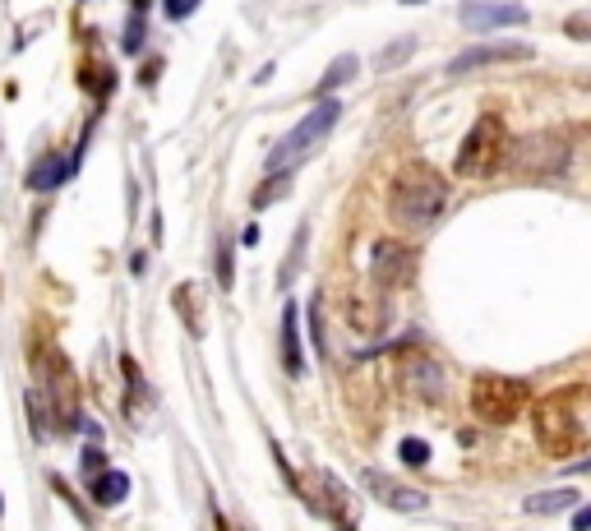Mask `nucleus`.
<instances>
[{
  "mask_svg": "<svg viewBox=\"0 0 591 531\" xmlns=\"http://www.w3.org/2000/svg\"><path fill=\"white\" fill-rule=\"evenodd\" d=\"M411 51H416V37H398V42H393V47L379 56V70H393V65H402V56H411Z\"/></svg>",
  "mask_w": 591,
  "mask_h": 531,
  "instance_id": "24",
  "label": "nucleus"
},
{
  "mask_svg": "<svg viewBox=\"0 0 591 531\" xmlns=\"http://www.w3.org/2000/svg\"><path fill=\"white\" fill-rule=\"evenodd\" d=\"M508 157V130L499 116H481V121L467 130V139H462L458 148V176H467V181H481V176H495L499 167H504Z\"/></svg>",
  "mask_w": 591,
  "mask_h": 531,
  "instance_id": "6",
  "label": "nucleus"
},
{
  "mask_svg": "<svg viewBox=\"0 0 591 531\" xmlns=\"http://www.w3.org/2000/svg\"><path fill=\"white\" fill-rule=\"evenodd\" d=\"M573 531H591V508H578V513H573Z\"/></svg>",
  "mask_w": 591,
  "mask_h": 531,
  "instance_id": "28",
  "label": "nucleus"
},
{
  "mask_svg": "<svg viewBox=\"0 0 591 531\" xmlns=\"http://www.w3.org/2000/svg\"><path fill=\"white\" fill-rule=\"evenodd\" d=\"M84 471H88V476L107 471V458H102V448H84Z\"/></svg>",
  "mask_w": 591,
  "mask_h": 531,
  "instance_id": "27",
  "label": "nucleus"
},
{
  "mask_svg": "<svg viewBox=\"0 0 591 531\" xmlns=\"http://www.w3.org/2000/svg\"><path fill=\"white\" fill-rule=\"evenodd\" d=\"M88 495H93V504H102V508L125 504V495H130V476H125V471H97V476H88Z\"/></svg>",
  "mask_w": 591,
  "mask_h": 531,
  "instance_id": "16",
  "label": "nucleus"
},
{
  "mask_svg": "<svg viewBox=\"0 0 591 531\" xmlns=\"http://www.w3.org/2000/svg\"><path fill=\"white\" fill-rule=\"evenodd\" d=\"M301 310H296V301H287V310H282V365H287V375L301 379L305 375V351H301Z\"/></svg>",
  "mask_w": 591,
  "mask_h": 531,
  "instance_id": "15",
  "label": "nucleus"
},
{
  "mask_svg": "<svg viewBox=\"0 0 591 531\" xmlns=\"http://www.w3.org/2000/svg\"><path fill=\"white\" fill-rule=\"evenodd\" d=\"M338 116H342V102H338V97H319V107H314L310 116H305V121L287 134V139H278V144L268 148V157H264L268 176H282L287 167H301L305 157H310L314 148H319L328 134H333Z\"/></svg>",
  "mask_w": 591,
  "mask_h": 531,
  "instance_id": "3",
  "label": "nucleus"
},
{
  "mask_svg": "<svg viewBox=\"0 0 591 531\" xmlns=\"http://www.w3.org/2000/svg\"><path fill=\"white\" fill-rule=\"evenodd\" d=\"M564 471H591V458H587V462H578V467H564Z\"/></svg>",
  "mask_w": 591,
  "mask_h": 531,
  "instance_id": "29",
  "label": "nucleus"
},
{
  "mask_svg": "<svg viewBox=\"0 0 591 531\" xmlns=\"http://www.w3.org/2000/svg\"><path fill=\"white\" fill-rule=\"evenodd\" d=\"M448 208V185L435 167L425 162H407V167L393 176L388 185V213L402 222V227H430Z\"/></svg>",
  "mask_w": 591,
  "mask_h": 531,
  "instance_id": "2",
  "label": "nucleus"
},
{
  "mask_svg": "<svg viewBox=\"0 0 591 531\" xmlns=\"http://www.w3.org/2000/svg\"><path fill=\"white\" fill-rule=\"evenodd\" d=\"M531 388L522 379L508 375H476L471 379V411L481 416L485 425H513L527 411Z\"/></svg>",
  "mask_w": 591,
  "mask_h": 531,
  "instance_id": "7",
  "label": "nucleus"
},
{
  "mask_svg": "<svg viewBox=\"0 0 591 531\" xmlns=\"http://www.w3.org/2000/svg\"><path fill=\"white\" fill-rule=\"evenodd\" d=\"M402 388L416 393V398L439 402V393H444V375H439V365L430 361V356L411 351V356H402Z\"/></svg>",
  "mask_w": 591,
  "mask_h": 531,
  "instance_id": "13",
  "label": "nucleus"
},
{
  "mask_svg": "<svg viewBox=\"0 0 591 531\" xmlns=\"http://www.w3.org/2000/svg\"><path fill=\"white\" fill-rule=\"evenodd\" d=\"M513 167H522V171H559L564 167V139H559V134H531L527 144L513 148Z\"/></svg>",
  "mask_w": 591,
  "mask_h": 531,
  "instance_id": "12",
  "label": "nucleus"
},
{
  "mask_svg": "<svg viewBox=\"0 0 591 531\" xmlns=\"http://www.w3.org/2000/svg\"><path fill=\"white\" fill-rule=\"evenodd\" d=\"M74 176V157H65V153H42L33 162V171H28V190H37V194H47V190H56V185H65Z\"/></svg>",
  "mask_w": 591,
  "mask_h": 531,
  "instance_id": "14",
  "label": "nucleus"
},
{
  "mask_svg": "<svg viewBox=\"0 0 591 531\" xmlns=\"http://www.w3.org/2000/svg\"><path fill=\"white\" fill-rule=\"evenodd\" d=\"M287 190H291V171H282V176H268V181L259 185V190H254V199H250V204H254V208H268L273 199H282Z\"/></svg>",
  "mask_w": 591,
  "mask_h": 531,
  "instance_id": "21",
  "label": "nucleus"
},
{
  "mask_svg": "<svg viewBox=\"0 0 591 531\" xmlns=\"http://www.w3.org/2000/svg\"><path fill=\"white\" fill-rule=\"evenodd\" d=\"M402 5H421V0H402Z\"/></svg>",
  "mask_w": 591,
  "mask_h": 531,
  "instance_id": "31",
  "label": "nucleus"
},
{
  "mask_svg": "<svg viewBox=\"0 0 591 531\" xmlns=\"http://www.w3.org/2000/svg\"><path fill=\"white\" fill-rule=\"evenodd\" d=\"M370 268H374V282H384V287H402V282H411V273H416V254L407 250V245L398 241H379L370 254Z\"/></svg>",
  "mask_w": 591,
  "mask_h": 531,
  "instance_id": "11",
  "label": "nucleus"
},
{
  "mask_svg": "<svg viewBox=\"0 0 591 531\" xmlns=\"http://www.w3.org/2000/svg\"><path fill=\"white\" fill-rule=\"evenodd\" d=\"M361 485L374 495V504L393 508V513H421V508L430 504V499H425V490H411V485L393 481V476H384V471H374V467L361 471Z\"/></svg>",
  "mask_w": 591,
  "mask_h": 531,
  "instance_id": "9",
  "label": "nucleus"
},
{
  "mask_svg": "<svg viewBox=\"0 0 591 531\" xmlns=\"http://www.w3.org/2000/svg\"><path fill=\"white\" fill-rule=\"evenodd\" d=\"M194 10H199V0H167V19H171V24H181V19H190Z\"/></svg>",
  "mask_w": 591,
  "mask_h": 531,
  "instance_id": "26",
  "label": "nucleus"
},
{
  "mask_svg": "<svg viewBox=\"0 0 591 531\" xmlns=\"http://www.w3.org/2000/svg\"><path fill=\"white\" fill-rule=\"evenodd\" d=\"M564 37H573V42H591V14H568Z\"/></svg>",
  "mask_w": 591,
  "mask_h": 531,
  "instance_id": "25",
  "label": "nucleus"
},
{
  "mask_svg": "<svg viewBox=\"0 0 591 531\" xmlns=\"http://www.w3.org/2000/svg\"><path fill=\"white\" fill-rule=\"evenodd\" d=\"M531 47L527 42H485V47H467L448 61V74H467L481 65H508V61H527Z\"/></svg>",
  "mask_w": 591,
  "mask_h": 531,
  "instance_id": "10",
  "label": "nucleus"
},
{
  "mask_svg": "<svg viewBox=\"0 0 591 531\" xmlns=\"http://www.w3.org/2000/svg\"><path fill=\"white\" fill-rule=\"evenodd\" d=\"M218 282H222V291H231V282H236V245L231 241L218 245Z\"/></svg>",
  "mask_w": 591,
  "mask_h": 531,
  "instance_id": "22",
  "label": "nucleus"
},
{
  "mask_svg": "<svg viewBox=\"0 0 591 531\" xmlns=\"http://www.w3.org/2000/svg\"><path fill=\"white\" fill-rule=\"evenodd\" d=\"M121 375H125V384H130V416H139V402L148 398V384H144V375H139L134 356H121Z\"/></svg>",
  "mask_w": 591,
  "mask_h": 531,
  "instance_id": "20",
  "label": "nucleus"
},
{
  "mask_svg": "<svg viewBox=\"0 0 591 531\" xmlns=\"http://www.w3.org/2000/svg\"><path fill=\"white\" fill-rule=\"evenodd\" d=\"M171 305L181 310V319L190 324V333H194V338H199V333H204V310H199V287H194V282L176 287V291H171Z\"/></svg>",
  "mask_w": 591,
  "mask_h": 531,
  "instance_id": "17",
  "label": "nucleus"
},
{
  "mask_svg": "<svg viewBox=\"0 0 591 531\" xmlns=\"http://www.w3.org/2000/svg\"><path fill=\"white\" fill-rule=\"evenodd\" d=\"M398 458L407 462V467H425V462H430V444H425V439H402Z\"/></svg>",
  "mask_w": 591,
  "mask_h": 531,
  "instance_id": "23",
  "label": "nucleus"
},
{
  "mask_svg": "<svg viewBox=\"0 0 591 531\" xmlns=\"http://www.w3.org/2000/svg\"><path fill=\"white\" fill-rule=\"evenodd\" d=\"M0 518H5V495H0Z\"/></svg>",
  "mask_w": 591,
  "mask_h": 531,
  "instance_id": "30",
  "label": "nucleus"
},
{
  "mask_svg": "<svg viewBox=\"0 0 591 531\" xmlns=\"http://www.w3.org/2000/svg\"><path fill=\"white\" fill-rule=\"evenodd\" d=\"M582 504L578 490H545V495H531L527 499V513H541V518H550V513H564V508Z\"/></svg>",
  "mask_w": 591,
  "mask_h": 531,
  "instance_id": "18",
  "label": "nucleus"
},
{
  "mask_svg": "<svg viewBox=\"0 0 591 531\" xmlns=\"http://www.w3.org/2000/svg\"><path fill=\"white\" fill-rule=\"evenodd\" d=\"M531 425H536V444L550 458H578L591 448V388L573 384V388H555L536 398L531 407Z\"/></svg>",
  "mask_w": 591,
  "mask_h": 531,
  "instance_id": "1",
  "label": "nucleus"
},
{
  "mask_svg": "<svg viewBox=\"0 0 591 531\" xmlns=\"http://www.w3.org/2000/svg\"><path fill=\"white\" fill-rule=\"evenodd\" d=\"M291 490L310 504V513H319V518H328L338 531H356L361 527V504L351 499V490L333 476V471H301L296 481H291Z\"/></svg>",
  "mask_w": 591,
  "mask_h": 531,
  "instance_id": "5",
  "label": "nucleus"
},
{
  "mask_svg": "<svg viewBox=\"0 0 591 531\" xmlns=\"http://www.w3.org/2000/svg\"><path fill=\"white\" fill-rule=\"evenodd\" d=\"M458 19H462V28H471V33H490V28L527 24V10H522L518 0H462Z\"/></svg>",
  "mask_w": 591,
  "mask_h": 531,
  "instance_id": "8",
  "label": "nucleus"
},
{
  "mask_svg": "<svg viewBox=\"0 0 591 531\" xmlns=\"http://www.w3.org/2000/svg\"><path fill=\"white\" fill-rule=\"evenodd\" d=\"M33 375L42 379V398L51 407V425L56 430H74L84 398H79V379H74V365L65 361V351L42 347V356L33 351Z\"/></svg>",
  "mask_w": 591,
  "mask_h": 531,
  "instance_id": "4",
  "label": "nucleus"
},
{
  "mask_svg": "<svg viewBox=\"0 0 591 531\" xmlns=\"http://www.w3.org/2000/svg\"><path fill=\"white\" fill-rule=\"evenodd\" d=\"M347 79H356V56H338V65H328L324 79H319V88H314V97H328L333 88H342Z\"/></svg>",
  "mask_w": 591,
  "mask_h": 531,
  "instance_id": "19",
  "label": "nucleus"
}]
</instances>
